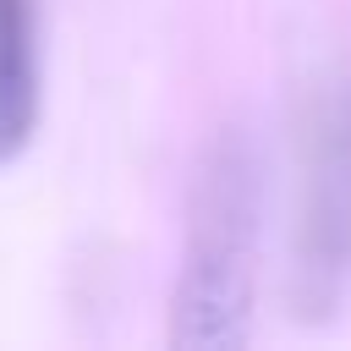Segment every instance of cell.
I'll return each instance as SVG.
<instances>
[{
	"label": "cell",
	"mask_w": 351,
	"mask_h": 351,
	"mask_svg": "<svg viewBox=\"0 0 351 351\" xmlns=\"http://www.w3.org/2000/svg\"><path fill=\"white\" fill-rule=\"evenodd\" d=\"M351 285V71H329L296 110L291 313L318 318Z\"/></svg>",
	"instance_id": "2"
},
{
	"label": "cell",
	"mask_w": 351,
	"mask_h": 351,
	"mask_svg": "<svg viewBox=\"0 0 351 351\" xmlns=\"http://www.w3.org/2000/svg\"><path fill=\"white\" fill-rule=\"evenodd\" d=\"M38 126V5L0 0V165H11Z\"/></svg>",
	"instance_id": "3"
},
{
	"label": "cell",
	"mask_w": 351,
	"mask_h": 351,
	"mask_svg": "<svg viewBox=\"0 0 351 351\" xmlns=\"http://www.w3.org/2000/svg\"><path fill=\"white\" fill-rule=\"evenodd\" d=\"M263 176L241 132H214L186 192V247L170 291V346L225 351L252 329Z\"/></svg>",
	"instance_id": "1"
}]
</instances>
